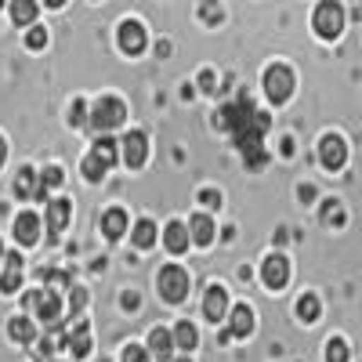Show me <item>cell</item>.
<instances>
[{
  "instance_id": "1",
  "label": "cell",
  "mask_w": 362,
  "mask_h": 362,
  "mask_svg": "<svg viewBox=\"0 0 362 362\" xmlns=\"http://www.w3.org/2000/svg\"><path fill=\"white\" fill-rule=\"evenodd\" d=\"M218 127L232 131V138H235V145H239V153L247 156L250 167H261V163H264L261 138H264V131H268V116L257 112L250 98H239V102H232V105H221Z\"/></svg>"
},
{
  "instance_id": "2",
  "label": "cell",
  "mask_w": 362,
  "mask_h": 362,
  "mask_svg": "<svg viewBox=\"0 0 362 362\" xmlns=\"http://www.w3.org/2000/svg\"><path fill=\"white\" fill-rule=\"evenodd\" d=\"M25 305L33 308V315H37L44 326H51V329L62 322V297H58L54 290H33V293L25 297Z\"/></svg>"
},
{
  "instance_id": "3",
  "label": "cell",
  "mask_w": 362,
  "mask_h": 362,
  "mask_svg": "<svg viewBox=\"0 0 362 362\" xmlns=\"http://www.w3.org/2000/svg\"><path fill=\"white\" fill-rule=\"evenodd\" d=\"M112 163H116V141H109V138L95 141V148H90L87 160H83V174H87V181H98Z\"/></svg>"
},
{
  "instance_id": "4",
  "label": "cell",
  "mask_w": 362,
  "mask_h": 362,
  "mask_svg": "<svg viewBox=\"0 0 362 362\" xmlns=\"http://www.w3.org/2000/svg\"><path fill=\"white\" fill-rule=\"evenodd\" d=\"M315 33L322 37V40H334V37H341V29H344V11H341V4H319L315 8Z\"/></svg>"
},
{
  "instance_id": "5",
  "label": "cell",
  "mask_w": 362,
  "mask_h": 362,
  "mask_svg": "<svg viewBox=\"0 0 362 362\" xmlns=\"http://www.w3.org/2000/svg\"><path fill=\"white\" fill-rule=\"evenodd\" d=\"M264 95L276 102V105H283V102L293 95V73H290L286 66H272V69L264 73Z\"/></svg>"
},
{
  "instance_id": "6",
  "label": "cell",
  "mask_w": 362,
  "mask_h": 362,
  "mask_svg": "<svg viewBox=\"0 0 362 362\" xmlns=\"http://www.w3.org/2000/svg\"><path fill=\"white\" fill-rule=\"evenodd\" d=\"M160 293H163V300H170V305L185 300V293H189V276H185V268L167 264V268L160 272Z\"/></svg>"
},
{
  "instance_id": "7",
  "label": "cell",
  "mask_w": 362,
  "mask_h": 362,
  "mask_svg": "<svg viewBox=\"0 0 362 362\" xmlns=\"http://www.w3.org/2000/svg\"><path fill=\"white\" fill-rule=\"evenodd\" d=\"M124 102L119 98H105V102H98L95 109H90V131H109V127H116L119 119H124Z\"/></svg>"
},
{
  "instance_id": "8",
  "label": "cell",
  "mask_w": 362,
  "mask_h": 362,
  "mask_svg": "<svg viewBox=\"0 0 362 362\" xmlns=\"http://www.w3.org/2000/svg\"><path fill=\"white\" fill-rule=\"evenodd\" d=\"M261 279H264V286H268V290H283V286H286V279H290V261H286L283 254L264 257V264H261Z\"/></svg>"
},
{
  "instance_id": "9",
  "label": "cell",
  "mask_w": 362,
  "mask_h": 362,
  "mask_svg": "<svg viewBox=\"0 0 362 362\" xmlns=\"http://www.w3.org/2000/svg\"><path fill=\"white\" fill-rule=\"evenodd\" d=\"M319 160H322V167H329V170H341L344 160H348V145H344V138L326 134V138L319 141Z\"/></svg>"
},
{
  "instance_id": "10",
  "label": "cell",
  "mask_w": 362,
  "mask_h": 362,
  "mask_svg": "<svg viewBox=\"0 0 362 362\" xmlns=\"http://www.w3.org/2000/svg\"><path fill=\"white\" fill-rule=\"evenodd\" d=\"M62 341H66V348H69L76 358H83V355L90 351V326H87L83 319H73L69 329H62Z\"/></svg>"
},
{
  "instance_id": "11",
  "label": "cell",
  "mask_w": 362,
  "mask_h": 362,
  "mask_svg": "<svg viewBox=\"0 0 362 362\" xmlns=\"http://www.w3.org/2000/svg\"><path fill=\"white\" fill-rule=\"evenodd\" d=\"M69 218H73L69 199H51V203H47V232H51V239H58V235L66 232Z\"/></svg>"
},
{
  "instance_id": "12",
  "label": "cell",
  "mask_w": 362,
  "mask_h": 362,
  "mask_svg": "<svg viewBox=\"0 0 362 362\" xmlns=\"http://www.w3.org/2000/svg\"><path fill=\"white\" fill-rule=\"evenodd\" d=\"M124 160L131 163V167H141L145 160H148V138L141 134V131H131V134H124Z\"/></svg>"
},
{
  "instance_id": "13",
  "label": "cell",
  "mask_w": 362,
  "mask_h": 362,
  "mask_svg": "<svg viewBox=\"0 0 362 362\" xmlns=\"http://www.w3.org/2000/svg\"><path fill=\"white\" fill-rule=\"evenodd\" d=\"M225 312H228V293L221 286H206V293H203V315L210 322H221Z\"/></svg>"
},
{
  "instance_id": "14",
  "label": "cell",
  "mask_w": 362,
  "mask_h": 362,
  "mask_svg": "<svg viewBox=\"0 0 362 362\" xmlns=\"http://www.w3.org/2000/svg\"><path fill=\"white\" fill-rule=\"evenodd\" d=\"M15 239L22 247H33L37 239H40V218L33 214V210H25V214L15 218Z\"/></svg>"
},
{
  "instance_id": "15",
  "label": "cell",
  "mask_w": 362,
  "mask_h": 362,
  "mask_svg": "<svg viewBox=\"0 0 362 362\" xmlns=\"http://www.w3.org/2000/svg\"><path fill=\"white\" fill-rule=\"evenodd\" d=\"M116 40H119V47H124L127 54H138L145 47V29L138 22H124V25H119V33H116Z\"/></svg>"
},
{
  "instance_id": "16",
  "label": "cell",
  "mask_w": 362,
  "mask_h": 362,
  "mask_svg": "<svg viewBox=\"0 0 362 362\" xmlns=\"http://www.w3.org/2000/svg\"><path fill=\"white\" fill-rule=\"evenodd\" d=\"M254 329V312L247 305H235L232 308V319H228V334L225 337H247Z\"/></svg>"
},
{
  "instance_id": "17",
  "label": "cell",
  "mask_w": 362,
  "mask_h": 362,
  "mask_svg": "<svg viewBox=\"0 0 362 362\" xmlns=\"http://www.w3.org/2000/svg\"><path fill=\"white\" fill-rule=\"evenodd\" d=\"M22 283V257L18 254H4V276H0V290L15 293Z\"/></svg>"
},
{
  "instance_id": "18",
  "label": "cell",
  "mask_w": 362,
  "mask_h": 362,
  "mask_svg": "<svg viewBox=\"0 0 362 362\" xmlns=\"http://www.w3.org/2000/svg\"><path fill=\"white\" fill-rule=\"evenodd\" d=\"M163 243H167V250L170 254H181L192 239H189V225H181V221H170L167 228H163Z\"/></svg>"
},
{
  "instance_id": "19",
  "label": "cell",
  "mask_w": 362,
  "mask_h": 362,
  "mask_svg": "<svg viewBox=\"0 0 362 362\" xmlns=\"http://www.w3.org/2000/svg\"><path fill=\"white\" fill-rule=\"evenodd\" d=\"M214 221H210L206 214H196L192 221H189V239L192 243H199V247H206V243H214Z\"/></svg>"
},
{
  "instance_id": "20",
  "label": "cell",
  "mask_w": 362,
  "mask_h": 362,
  "mask_svg": "<svg viewBox=\"0 0 362 362\" xmlns=\"http://www.w3.org/2000/svg\"><path fill=\"white\" fill-rule=\"evenodd\" d=\"M15 192H18L22 199H29V196H37V199H40V174H37V170H29V167H22L18 177H15Z\"/></svg>"
},
{
  "instance_id": "21",
  "label": "cell",
  "mask_w": 362,
  "mask_h": 362,
  "mask_svg": "<svg viewBox=\"0 0 362 362\" xmlns=\"http://www.w3.org/2000/svg\"><path fill=\"white\" fill-rule=\"evenodd\" d=\"M102 232L109 235V239H119L127 232V214L119 206H112V210H105V218H102Z\"/></svg>"
},
{
  "instance_id": "22",
  "label": "cell",
  "mask_w": 362,
  "mask_h": 362,
  "mask_svg": "<svg viewBox=\"0 0 362 362\" xmlns=\"http://www.w3.org/2000/svg\"><path fill=\"white\" fill-rule=\"evenodd\" d=\"M131 243L138 247V250H148L156 243V225L148 221V218H141L138 225H134V232H131Z\"/></svg>"
},
{
  "instance_id": "23",
  "label": "cell",
  "mask_w": 362,
  "mask_h": 362,
  "mask_svg": "<svg viewBox=\"0 0 362 362\" xmlns=\"http://www.w3.org/2000/svg\"><path fill=\"white\" fill-rule=\"evenodd\" d=\"M170 341H174V348H181V351H192V348H196V326H192V322H177L174 334H170Z\"/></svg>"
},
{
  "instance_id": "24",
  "label": "cell",
  "mask_w": 362,
  "mask_h": 362,
  "mask_svg": "<svg viewBox=\"0 0 362 362\" xmlns=\"http://www.w3.org/2000/svg\"><path fill=\"white\" fill-rule=\"evenodd\" d=\"M170 348H174V341H170L167 329H153V334H148V351L156 358H170Z\"/></svg>"
},
{
  "instance_id": "25",
  "label": "cell",
  "mask_w": 362,
  "mask_h": 362,
  "mask_svg": "<svg viewBox=\"0 0 362 362\" xmlns=\"http://www.w3.org/2000/svg\"><path fill=\"white\" fill-rule=\"evenodd\" d=\"M297 315L305 319V322H315V319H319V297H315V293L300 297V300H297Z\"/></svg>"
},
{
  "instance_id": "26",
  "label": "cell",
  "mask_w": 362,
  "mask_h": 362,
  "mask_svg": "<svg viewBox=\"0 0 362 362\" xmlns=\"http://www.w3.org/2000/svg\"><path fill=\"white\" fill-rule=\"evenodd\" d=\"M11 18H15L18 25L33 22V18H37V4H33V0H15V4H11Z\"/></svg>"
},
{
  "instance_id": "27",
  "label": "cell",
  "mask_w": 362,
  "mask_h": 362,
  "mask_svg": "<svg viewBox=\"0 0 362 362\" xmlns=\"http://www.w3.org/2000/svg\"><path fill=\"white\" fill-rule=\"evenodd\" d=\"M8 334L15 337V341H33V319H11L8 322Z\"/></svg>"
},
{
  "instance_id": "28",
  "label": "cell",
  "mask_w": 362,
  "mask_h": 362,
  "mask_svg": "<svg viewBox=\"0 0 362 362\" xmlns=\"http://www.w3.org/2000/svg\"><path fill=\"white\" fill-rule=\"evenodd\" d=\"M326 362H348V344L341 337H334L326 344Z\"/></svg>"
},
{
  "instance_id": "29",
  "label": "cell",
  "mask_w": 362,
  "mask_h": 362,
  "mask_svg": "<svg viewBox=\"0 0 362 362\" xmlns=\"http://www.w3.org/2000/svg\"><path fill=\"white\" fill-rule=\"evenodd\" d=\"M58 181H62V170H58V167H47V170H40V196H47V189H54Z\"/></svg>"
},
{
  "instance_id": "30",
  "label": "cell",
  "mask_w": 362,
  "mask_h": 362,
  "mask_svg": "<svg viewBox=\"0 0 362 362\" xmlns=\"http://www.w3.org/2000/svg\"><path fill=\"white\" fill-rule=\"evenodd\" d=\"M199 203H203L206 210H214V206H221V192H218V189H203V192H199Z\"/></svg>"
},
{
  "instance_id": "31",
  "label": "cell",
  "mask_w": 362,
  "mask_h": 362,
  "mask_svg": "<svg viewBox=\"0 0 362 362\" xmlns=\"http://www.w3.org/2000/svg\"><path fill=\"white\" fill-rule=\"evenodd\" d=\"M119 362H148V351H145V348H138V344H131Z\"/></svg>"
},
{
  "instance_id": "32",
  "label": "cell",
  "mask_w": 362,
  "mask_h": 362,
  "mask_svg": "<svg viewBox=\"0 0 362 362\" xmlns=\"http://www.w3.org/2000/svg\"><path fill=\"white\" fill-rule=\"evenodd\" d=\"M51 351H54V337H40V341H37V348H33V355H37V358H51Z\"/></svg>"
},
{
  "instance_id": "33",
  "label": "cell",
  "mask_w": 362,
  "mask_h": 362,
  "mask_svg": "<svg viewBox=\"0 0 362 362\" xmlns=\"http://www.w3.org/2000/svg\"><path fill=\"white\" fill-rule=\"evenodd\" d=\"M25 44H29V47H44V44H47V33H44V29H29Z\"/></svg>"
},
{
  "instance_id": "34",
  "label": "cell",
  "mask_w": 362,
  "mask_h": 362,
  "mask_svg": "<svg viewBox=\"0 0 362 362\" xmlns=\"http://www.w3.org/2000/svg\"><path fill=\"white\" fill-rule=\"evenodd\" d=\"M83 305H87V293H83L80 286H73V312H76V319H80V312H83Z\"/></svg>"
},
{
  "instance_id": "35",
  "label": "cell",
  "mask_w": 362,
  "mask_h": 362,
  "mask_svg": "<svg viewBox=\"0 0 362 362\" xmlns=\"http://www.w3.org/2000/svg\"><path fill=\"white\" fill-rule=\"evenodd\" d=\"M199 83L203 90H214V73H199Z\"/></svg>"
},
{
  "instance_id": "36",
  "label": "cell",
  "mask_w": 362,
  "mask_h": 362,
  "mask_svg": "<svg viewBox=\"0 0 362 362\" xmlns=\"http://www.w3.org/2000/svg\"><path fill=\"white\" fill-rule=\"evenodd\" d=\"M326 221H341V206H337V203L326 206Z\"/></svg>"
},
{
  "instance_id": "37",
  "label": "cell",
  "mask_w": 362,
  "mask_h": 362,
  "mask_svg": "<svg viewBox=\"0 0 362 362\" xmlns=\"http://www.w3.org/2000/svg\"><path fill=\"white\" fill-rule=\"evenodd\" d=\"M199 15H203V18H210V22H214V18H221V11H218V8H203Z\"/></svg>"
},
{
  "instance_id": "38",
  "label": "cell",
  "mask_w": 362,
  "mask_h": 362,
  "mask_svg": "<svg viewBox=\"0 0 362 362\" xmlns=\"http://www.w3.org/2000/svg\"><path fill=\"white\" fill-rule=\"evenodd\" d=\"M73 124H83V105H80V102L73 105Z\"/></svg>"
},
{
  "instance_id": "39",
  "label": "cell",
  "mask_w": 362,
  "mask_h": 362,
  "mask_svg": "<svg viewBox=\"0 0 362 362\" xmlns=\"http://www.w3.org/2000/svg\"><path fill=\"white\" fill-rule=\"evenodd\" d=\"M4 160H8V145H4V138H0V167H4Z\"/></svg>"
},
{
  "instance_id": "40",
  "label": "cell",
  "mask_w": 362,
  "mask_h": 362,
  "mask_svg": "<svg viewBox=\"0 0 362 362\" xmlns=\"http://www.w3.org/2000/svg\"><path fill=\"white\" fill-rule=\"evenodd\" d=\"M0 261H4V243H0Z\"/></svg>"
},
{
  "instance_id": "41",
  "label": "cell",
  "mask_w": 362,
  "mask_h": 362,
  "mask_svg": "<svg viewBox=\"0 0 362 362\" xmlns=\"http://www.w3.org/2000/svg\"><path fill=\"white\" fill-rule=\"evenodd\" d=\"M174 362H189V358H174Z\"/></svg>"
}]
</instances>
